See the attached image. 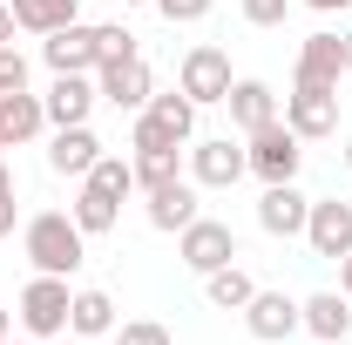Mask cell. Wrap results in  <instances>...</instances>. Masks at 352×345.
<instances>
[{
  "label": "cell",
  "mask_w": 352,
  "mask_h": 345,
  "mask_svg": "<svg viewBox=\"0 0 352 345\" xmlns=\"http://www.w3.org/2000/svg\"><path fill=\"white\" fill-rule=\"evenodd\" d=\"M21 88H28V54L7 41L0 47V95H21Z\"/></svg>",
  "instance_id": "obj_27"
},
{
  "label": "cell",
  "mask_w": 352,
  "mask_h": 345,
  "mask_svg": "<svg viewBox=\"0 0 352 345\" xmlns=\"http://www.w3.org/2000/svg\"><path fill=\"white\" fill-rule=\"evenodd\" d=\"M223 109H230V122H237L244 135H251V129H264V122H278V95H271V82H258V75L230 82Z\"/></svg>",
  "instance_id": "obj_18"
},
{
  "label": "cell",
  "mask_w": 352,
  "mask_h": 345,
  "mask_svg": "<svg viewBox=\"0 0 352 345\" xmlns=\"http://www.w3.org/2000/svg\"><path fill=\"white\" fill-rule=\"evenodd\" d=\"M142 115L170 135V142H183V149L197 142V102H190L183 88H176V95H149V109H142Z\"/></svg>",
  "instance_id": "obj_22"
},
{
  "label": "cell",
  "mask_w": 352,
  "mask_h": 345,
  "mask_svg": "<svg viewBox=\"0 0 352 345\" xmlns=\"http://www.w3.org/2000/svg\"><path fill=\"white\" fill-rule=\"evenodd\" d=\"M339 291H346V298H352V251H346V258H339Z\"/></svg>",
  "instance_id": "obj_33"
},
{
  "label": "cell",
  "mask_w": 352,
  "mask_h": 345,
  "mask_svg": "<svg viewBox=\"0 0 352 345\" xmlns=\"http://www.w3.org/2000/svg\"><path fill=\"white\" fill-rule=\"evenodd\" d=\"M54 345H88V339H75V332H61V339H54Z\"/></svg>",
  "instance_id": "obj_38"
},
{
  "label": "cell",
  "mask_w": 352,
  "mask_h": 345,
  "mask_svg": "<svg viewBox=\"0 0 352 345\" xmlns=\"http://www.w3.org/2000/svg\"><path fill=\"white\" fill-rule=\"evenodd\" d=\"M7 190H14V170H7V156H0V197H7Z\"/></svg>",
  "instance_id": "obj_35"
},
{
  "label": "cell",
  "mask_w": 352,
  "mask_h": 345,
  "mask_svg": "<svg viewBox=\"0 0 352 345\" xmlns=\"http://www.w3.org/2000/svg\"><path fill=\"white\" fill-rule=\"evenodd\" d=\"M21 251H28V264L47 271V278H75L88 264V230L75 223V210H41V216L21 223Z\"/></svg>",
  "instance_id": "obj_1"
},
{
  "label": "cell",
  "mask_w": 352,
  "mask_h": 345,
  "mask_svg": "<svg viewBox=\"0 0 352 345\" xmlns=\"http://www.w3.org/2000/svg\"><path fill=\"white\" fill-rule=\"evenodd\" d=\"M305 216H311V197L298 190V183H264L258 230H271V237H305Z\"/></svg>",
  "instance_id": "obj_12"
},
{
  "label": "cell",
  "mask_w": 352,
  "mask_h": 345,
  "mask_svg": "<svg viewBox=\"0 0 352 345\" xmlns=\"http://www.w3.org/2000/svg\"><path fill=\"white\" fill-rule=\"evenodd\" d=\"M244 332L258 345H278L292 339V332H305V304L285 298V291H251V304H244Z\"/></svg>",
  "instance_id": "obj_10"
},
{
  "label": "cell",
  "mask_w": 352,
  "mask_h": 345,
  "mask_svg": "<svg viewBox=\"0 0 352 345\" xmlns=\"http://www.w3.org/2000/svg\"><path fill=\"white\" fill-rule=\"evenodd\" d=\"M176 258L190 264L197 278H210V271H223V264H237V230L217 223V216H197L190 230H176Z\"/></svg>",
  "instance_id": "obj_7"
},
{
  "label": "cell",
  "mask_w": 352,
  "mask_h": 345,
  "mask_svg": "<svg viewBox=\"0 0 352 345\" xmlns=\"http://www.w3.org/2000/svg\"><path fill=\"white\" fill-rule=\"evenodd\" d=\"M244 156H251V176H258V183H298L305 142L285 129V115H278V122H264V129L244 135Z\"/></svg>",
  "instance_id": "obj_4"
},
{
  "label": "cell",
  "mask_w": 352,
  "mask_h": 345,
  "mask_svg": "<svg viewBox=\"0 0 352 345\" xmlns=\"http://www.w3.org/2000/svg\"><path fill=\"white\" fill-rule=\"evenodd\" d=\"M0 339H14V311H0Z\"/></svg>",
  "instance_id": "obj_36"
},
{
  "label": "cell",
  "mask_w": 352,
  "mask_h": 345,
  "mask_svg": "<svg viewBox=\"0 0 352 345\" xmlns=\"http://www.w3.org/2000/svg\"><path fill=\"white\" fill-rule=\"evenodd\" d=\"M285 14H292V0H244V21L251 27H285Z\"/></svg>",
  "instance_id": "obj_29"
},
{
  "label": "cell",
  "mask_w": 352,
  "mask_h": 345,
  "mask_svg": "<svg viewBox=\"0 0 352 345\" xmlns=\"http://www.w3.org/2000/svg\"><path fill=\"white\" fill-rule=\"evenodd\" d=\"M68 332L75 339H102V332H116V298L109 291H75V304H68Z\"/></svg>",
  "instance_id": "obj_23"
},
{
  "label": "cell",
  "mask_w": 352,
  "mask_h": 345,
  "mask_svg": "<svg viewBox=\"0 0 352 345\" xmlns=\"http://www.w3.org/2000/svg\"><path fill=\"white\" fill-rule=\"evenodd\" d=\"M95 156H102V142H95V129H88V122L47 135V170H54V176H75V183H82V176L95 170Z\"/></svg>",
  "instance_id": "obj_16"
},
{
  "label": "cell",
  "mask_w": 352,
  "mask_h": 345,
  "mask_svg": "<svg viewBox=\"0 0 352 345\" xmlns=\"http://www.w3.org/2000/svg\"><path fill=\"white\" fill-rule=\"evenodd\" d=\"M346 170H352V135H346Z\"/></svg>",
  "instance_id": "obj_40"
},
{
  "label": "cell",
  "mask_w": 352,
  "mask_h": 345,
  "mask_svg": "<svg viewBox=\"0 0 352 345\" xmlns=\"http://www.w3.org/2000/svg\"><path fill=\"white\" fill-rule=\"evenodd\" d=\"M0 345H28V339H0Z\"/></svg>",
  "instance_id": "obj_41"
},
{
  "label": "cell",
  "mask_w": 352,
  "mask_h": 345,
  "mask_svg": "<svg viewBox=\"0 0 352 345\" xmlns=\"http://www.w3.org/2000/svg\"><path fill=\"white\" fill-rule=\"evenodd\" d=\"M237 176H251V156H244L230 135H204V142H190V183H197V190H230Z\"/></svg>",
  "instance_id": "obj_8"
},
{
  "label": "cell",
  "mask_w": 352,
  "mask_h": 345,
  "mask_svg": "<svg viewBox=\"0 0 352 345\" xmlns=\"http://www.w3.org/2000/svg\"><path fill=\"white\" fill-rule=\"evenodd\" d=\"M129 170H135V190H163L183 176V149H135Z\"/></svg>",
  "instance_id": "obj_25"
},
{
  "label": "cell",
  "mask_w": 352,
  "mask_h": 345,
  "mask_svg": "<svg viewBox=\"0 0 352 345\" xmlns=\"http://www.w3.org/2000/svg\"><path fill=\"white\" fill-rule=\"evenodd\" d=\"M339 41H346V75H352V27H346V34H339Z\"/></svg>",
  "instance_id": "obj_37"
},
{
  "label": "cell",
  "mask_w": 352,
  "mask_h": 345,
  "mask_svg": "<svg viewBox=\"0 0 352 345\" xmlns=\"http://www.w3.org/2000/svg\"><path fill=\"white\" fill-rule=\"evenodd\" d=\"M41 61L54 68V75H95V68H102V47H95V27L68 21L61 34H41Z\"/></svg>",
  "instance_id": "obj_11"
},
{
  "label": "cell",
  "mask_w": 352,
  "mask_h": 345,
  "mask_svg": "<svg viewBox=\"0 0 352 345\" xmlns=\"http://www.w3.org/2000/svg\"><path fill=\"white\" fill-rule=\"evenodd\" d=\"M68 304H75L68 278H47V271H34V278H28V291H21V304H14V311H21V332L54 345L61 332H68Z\"/></svg>",
  "instance_id": "obj_3"
},
{
  "label": "cell",
  "mask_w": 352,
  "mask_h": 345,
  "mask_svg": "<svg viewBox=\"0 0 352 345\" xmlns=\"http://www.w3.org/2000/svg\"><path fill=\"white\" fill-rule=\"evenodd\" d=\"M311 14H339V7H352V0H305Z\"/></svg>",
  "instance_id": "obj_34"
},
{
  "label": "cell",
  "mask_w": 352,
  "mask_h": 345,
  "mask_svg": "<svg viewBox=\"0 0 352 345\" xmlns=\"http://www.w3.org/2000/svg\"><path fill=\"white\" fill-rule=\"evenodd\" d=\"M339 75H346V41H339V34H305V41H298V68H292V82L339 88Z\"/></svg>",
  "instance_id": "obj_14"
},
{
  "label": "cell",
  "mask_w": 352,
  "mask_h": 345,
  "mask_svg": "<svg viewBox=\"0 0 352 345\" xmlns=\"http://www.w3.org/2000/svg\"><path fill=\"white\" fill-rule=\"evenodd\" d=\"M47 129V109H41V95H0V149H28L34 135Z\"/></svg>",
  "instance_id": "obj_17"
},
{
  "label": "cell",
  "mask_w": 352,
  "mask_h": 345,
  "mask_svg": "<svg viewBox=\"0 0 352 345\" xmlns=\"http://www.w3.org/2000/svg\"><path fill=\"white\" fill-rule=\"evenodd\" d=\"M210 7H217V0H156V14H163V21H204V14H210Z\"/></svg>",
  "instance_id": "obj_30"
},
{
  "label": "cell",
  "mask_w": 352,
  "mask_h": 345,
  "mask_svg": "<svg viewBox=\"0 0 352 345\" xmlns=\"http://www.w3.org/2000/svg\"><path fill=\"white\" fill-rule=\"evenodd\" d=\"M95 95L116 102V109H129V115H142L149 95H156V75H149L142 54H129V61H102V68H95Z\"/></svg>",
  "instance_id": "obj_9"
},
{
  "label": "cell",
  "mask_w": 352,
  "mask_h": 345,
  "mask_svg": "<svg viewBox=\"0 0 352 345\" xmlns=\"http://www.w3.org/2000/svg\"><path fill=\"white\" fill-rule=\"evenodd\" d=\"M116 345H170V332H163L156 318H129V325L116 332Z\"/></svg>",
  "instance_id": "obj_28"
},
{
  "label": "cell",
  "mask_w": 352,
  "mask_h": 345,
  "mask_svg": "<svg viewBox=\"0 0 352 345\" xmlns=\"http://www.w3.org/2000/svg\"><path fill=\"white\" fill-rule=\"evenodd\" d=\"M311 345H318V339H311Z\"/></svg>",
  "instance_id": "obj_42"
},
{
  "label": "cell",
  "mask_w": 352,
  "mask_h": 345,
  "mask_svg": "<svg viewBox=\"0 0 352 345\" xmlns=\"http://www.w3.org/2000/svg\"><path fill=\"white\" fill-rule=\"evenodd\" d=\"M230 82H237V75H230V54H223L217 41H197L190 54H183V68H176V88H183L197 109L223 102V95H230Z\"/></svg>",
  "instance_id": "obj_6"
},
{
  "label": "cell",
  "mask_w": 352,
  "mask_h": 345,
  "mask_svg": "<svg viewBox=\"0 0 352 345\" xmlns=\"http://www.w3.org/2000/svg\"><path fill=\"white\" fill-rule=\"evenodd\" d=\"M14 223H21V203H14V190L0 197V237H14Z\"/></svg>",
  "instance_id": "obj_31"
},
{
  "label": "cell",
  "mask_w": 352,
  "mask_h": 345,
  "mask_svg": "<svg viewBox=\"0 0 352 345\" xmlns=\"http://www.w3.org/2000/svg\"><path fill=\"white\" fill-rule=\"evenodd\" d=\"M135 190V170L129 156H95V170L82 176V190H75V223H82L88 237H109L116 230V216H122V197Z\"/></svg>",
  "instance_id": "obj_2"
},
{
  "label": "cell",
  "mask_w": 352,
  "mask_h": 345,
  "mask_svg": "<svg viewBox=\"0 0 352 345\" xmlns=\"http://www.w3.org/2000/svg\"><path fill=\"white\" fill-rule=\"evenodd\" d=\"M278 109H285V129L298 135V142H325V135H339V88L292 82V95H285Z\"/></svg>",
  "instance_id": "obj_5"
},
{
  "label": "cell",
  "mask_w": 352,
  "mask_h": 345,
  "mask_svg": "<svg viewBox=\"0 0 352 345\" xmlns=\"http://www.w3.org/2000/svg\"><path fill=\"white\" fill-rule=\"evenodd\" d=\"M95 47H102V61H129L135 54V34L122 21H109V27H95Z\"/></svg>",
  "instance_id": "obj_26"
},
{
  "label": "cell",
  "mask_w": 352,
  "mask_h": 345,
  "mask_svg": "<svg viewBox=\"0 0 352 345\" xmlns=\"http://www.w3.org/2000/svg\"><path fill=\"white\" fill-rule=\"evenodd\" d=\"M95 102H102V95H95L88 75H54V88L41 95L47 129H75V122H88V109H95Z\"/></svg>",
  "instance_id": "obj_15"
},
{
  "label": "cell",
  "mask_w": 352,
  "mask_h": 345,
  "mask_svg": "<svg viewBox=\"0 0 352 345\" xmlns=\"http://www.w3.org/2000/svg\"><path fill=\"white\" fill-rule=\"evenodd\" d=\"M21 34H61L68 21H82V0H7Z\"/></svg>",
  "instance_id": "obj_21"
},
{
  "label": "cell",
  "mask_w": 352,
  "mask_h": 345,
  "mask_svg": "<svg viewBox=\"0 0 352 345\" xmlns=\"http://www.w3.org/2000/svg\"><path fill=\"white\" fill-rule=\"evenodd\" d=\"M251 291H258V285H251V271H244V264H223V271H210V278H204V298L217 304V311H244V304H251Z\"/></svg>",
  "instance_id": "obj_24"
},
{
  "label": "cell",
  "mask_w": 352,
  "mask_h": 345,
  "mask_svg": "<svg viewBox=\"0 0 352 345\" xmlns=\"http://www.w3.org/2000/svg\"><path fill=\"white\" fill-rule=\"evenodd\" d=\"M305 244H311V258H346L352 251V203H339V197H325V203H311L305 216Z\"/></svg>",
  "instance_id": "obj_13"
},
{
  "label": "cell",
  "mask_w": 352,
  "mask_h": 345,
  "mask_svg": "<svg viewBox=\"0 0 352 345\" xmlns=\"http://www.w3.org/2000/svg\"><path fill=\"white\" fill-rule=\"evenodd\" d=\"M122 7H156V0H122Z\"/></svg>",
  "instance_id": "obj_39"
},
{
  "label": "cell",
  "mask_w": 352,
  "mask_h": 345,
  "mask_svg": "<svg viewBox=\"0 0 352 345\" xmlns=\"http://www.w3.org/2000/svg\"><path fill=\"white\" fill-rule=\"evenodd\" d=\"M14 41V7H7V0H0V47Z\"/></svg>",
  "instance_id": "obj_32"
},
{
  "label": "cell",
  "mask_w": 352,
  "mask_h": 345,
  "mask_svg": "<svg viewBox=\"0 0 352 345\" xmlns=\"http://www.w3.org/2000/svg\"><path fill=\"white\" fill-rule=\"evenodd\" d=\"M298 304H305V332L318 345H339L352 332V298L346 291H311V298H298Z\"/></svg>",
  "instance_id": "obj_19"
},
{
  "label": "cell",
  "mask_w": 352,
  "mask_h": 345,
  "mask_svg": "<svg viewBox=\"0 0 352 345\" xmlns=\"http://www.w3.org/2000/svg\"><path fill=\"white\" fill-rule=\"evenodd\" d=\"M197 216H204V210H197V183H190V176L149 190V223H156V230H190Z\"/></svg>",
  "instance_id": "obj_20"
}]
</instances>
